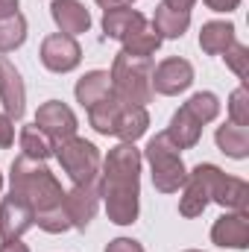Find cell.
Returning <instances> with one entry per match:
<instances>
[{"instance_id":"7c38bea8","label":"cell","mask_w":249,"mask_h":252,"mask_svg":"<svg viewBox=\"0 0 249 252\" xmlns=\"http://www.w3.org/2000/svg\"><path fill=\"white\" fill-rule=\"evenodd\" d=\"M24 100H27V88L21 73L6 56H0V103L6 109V118L18 121L24 115Z\"/></svg>"},{"instance_id":"9c48e42d","label":"cell","mask_w":249,"mask_h":252,"mask_svg":"<svg viewBox=\"0 0 249 252\" xmlns=\"http://www.w3.org/2000/svg\"><path fill=\"white\" fill-rule=\"evenodd\" d=\"M190 6L193 0H161L153 18V30L158 38H179L190 24Z\"/></svg>"},{"instance_id":"83f0119b","label":"cell","mask_w":249,"mask_h":252,"mask_svg":"<svg viewBox=\"0 0 249 252\" xmlns=\"http://www.w3.org/2000/svg\"><path fill=\"white\" fill-rule=\"evenodd\" d=\"M229 115H232V124L249 126V106H247V88H244V85L232 94V100H229Z\"/></svg>"},{"instance_id":"30bf717a","label":"cell","mask_w":249,"mask_h":252,"mask_svg":"<svg viewBox=\"0 0 249 252\" xmlns=\"http://www.w3.org/2000/svg\"><path fill=\"white\" fill-rule=\"evenodd\" d=\"M190 82H193V67L179 56L164 59L158 67H153V91H158V94L173 97V94L185 91Z\"/></svg>"},{"instance_id":"4fadbf2b","label":"cell","mask_w":249,"mask_h":252,"mask_svg":"<svg viewBox=\"0 0 249 252\" xmlns=\"http://www.w3.org/2000/svg\"><path fill=\"white\" fill-rule=\"evenodd\" d=\"M32 223H35V214H32V208L24 205L21 199L6 196V199L0 202V238H3V241L21 238Z\"/></svg>"},{"instance_id":"52a82bcc","label":"cell","mask_w":249,"mask_h":252,"mask_svg":"<svg viewBox=\"0 0 249 252\" xmlns=\"http://www.w3.org/2000/svg\"><path fill=\"white\" fill-rule=\"evenodd\" d=\"M79 59H82V50H79V44H76L73 35L53 32V35H47L44 44H41V62H44L47 70H53V73H67V70H73V67L79 64Z\"/></svg>"},{"instance_id":"ac0fdd59","label":"cell","mask_w":249,"mask_h":252,"mask_svg":"<svg viewBox=\"0 0 249 252\" xmlns=\"http://www.w3.org/2000/svg\"><path fill=\"white\" fill-rule=\"evenodd\" d=\"M247 196L249 188L244 179H235V176H226L220 170L217 182H214V190H211V199H217L220 205L226 208H238V211H247Z\"/></svg>"},{"instance_id":"8d00e7d4","label":"cell","mask_w":249,"mask_h":252,"mask_svg":"<svg viewBox=\"0 0 249 252\" xmlns=\"http://www.w3.org/2000/svg\"><path fill=\"white\" fill-rule=\"evenodd\" d=\"M190 252H196V250H190Z\"/></svg>"},{"instance_id":"7402d4cb","label":"cell","mask_w":249,"mask_h":252,"mask_svg":"<svg viewBox=\"0 0 249 252\" xmlns=\"http://www.w3.org/2000/svg\"><path fill=\"white\" fill-rule=\"evenodd\" d=\"M217 144L232 158H247L249 153V129L238 124H223L217 129Z\"/></svg>"},{"instance_id":"3957f363","label":"cell","mask_w":249,"mask_h":252,"mask_svg":"<svg viewBox=\"0 0 249 252\" xmlns=\"http://www.w3.org/2000/svg\"><path fill=\"white\" fill-rule=\"evenodd\" d=\"M112 94L126 106H147L153 97V59L121 50L112 64Z\"/></svg>"},{"instance_id":"f546056e","label":"cell","mask_w":249,"mask_h":252,"mask_svg":"<svg viewBox=\"0 0 249 252\" xmlns=\"http://www.w3.org/2000/svg\"><path fill=\"white\" fill-rule=\"evenodd\" d=\"M12 141H15V121L0 115V147L6 150V147H12Z\"/></svg>"},{"instance_id":"44dd1931","label":"cell","mask_w":249,"mask_h":252,"mask_svg":"<svg viewBox=\"0 0 249 252\" xmlns=\"http://www.w3.org/2000/svg\"><path fill=\"white\" fill-rule=\"evenodd\" d=\"M229 44H235V27H232V24H226V21H211V24L202 27V32H199V47H202L205 53L217 56V53H223Z\"/></svg>"},{"instance_id":"836d02e7","label":"cell","mask_w":249,"mask_h":252,"mask_svg":"<svg viewBox=\"0 0 249 252\" xmlns=\"http://www.w3.org/2000/svg\"><path fill=\"white\" fill-rule=\"evenodd\" d=\"M0 252H30V250H27V244H21V241L15 238V241H6V244L0 247Z\"/></svg>"},{"instance_id":"8fae6325","label":"cell","mask_w":249,"mask_h":252,"mask_svg":"<svg viewBox=\"0 0 249 252\" xmlns=\"http://www.w3.org/2000/svg\"><path fill=\"white\" fill-rule=\"evenodd\" d=\"M97 196H100V190H97L94 182L76 185L70 193H64L62 208H64V214H67V220H70V226L85 229L94 220V214H97Z\"/></svg>"},{"instance_id":"d6986e66","label":"cell","mask_w":249,"mask_h":252,"mask_svg":"<svg viewBox=\"0 0 249 252\" xmlns=\"http://www.w3.org/2000/svg\"><path fill=\"white\" fill-rule=\"evenodd\" d=\"M199 132H202V124H199L185 106H182V109L173 115V121H170L167 138H170L179 150H187V147H193V144L199 141Z\"/></svg>"},{"instance_id":"484cf974","label":"cell","mask_w":249,"mask_h":252,"mask_svg":"<svg viewBox=\"0 0 249 252\" xmlns=\"http://www.w3.org/2000/svg\"><path fill=\"white\" fill-rule=\"evenodd\" d=\"M158 47H161V38L156 35V30H141L138 35H132L124 44L126 53H132V56H147V59H153V53H156Z\"/></svg>"},{"instance_id":"277c9868","label":"cell","mask_w":249,"mask_h":252,"mask_svg":"<svg viewBox=\"0 0 249 252\" xmlns=\"http://www.w3.org/2000/svg\"><path fill=\"white\" fill-rule=\"evenodd\" d=\"M147 161L153 164V185L161 193H173V190H179L185 185L187 179L185 164H182L179 147L167 138V132L156 135L147 144Z\"/></svg>"},{"instance_id":"e0dca14e","label":"cell","mask_w":249,"mask_h":252,"mask_svg":"<svg viewBox=\"0 0 249 252\" xmlns=\"http://www.w3.org/2000/svg\"><path fill=\"white\" fill-rule=\"evenodd\" d=\"M147 124H150V118H147L144 106H126L124 103L121 112H118V118H115L112 135H118V138H124L126 144H132L135 138H141L147 132Z\"/></svg>"},{"instance_id":"ba28073f","label":"cell","mask_w":249,"mask_h":252,"mask_svg":"<svg viewBox=\"0 0 249 252\" xmlns=\"http://www.w3.org/2000/svg\"><path fill=\"white\" fill-rule=\"evenodd\" d=\"M35 126H38L53 144H59L64 138H73V132H76V115H73L64 103L50 100V103H44V106L38 109Z\"/></svg>"},{"instance_id":"e575fe53","label":"cell","mask_w":249,"mask_h":252,"mask_svg":"<svg viewBox=\"0 0 249 252\" xmlns=\"http://www.w3.org/2000/svg\"><path fill=\"white\" fill-rule=\"evenodd\" d=\"M97 3H100L103 9H126L132 0H97Z\"/></svg>"},{"instance_id":"f1b7e54d","label":"cell","mask_w":249,"mask_h":252,"mask_svg":"<svg viewBox=\"0 0 249 252\" xmlns=\"http://www.w3.org/2000/svg\"><path fill=\"white\" fill-rule=\"evenodd\" d=\"M226 62H229V67L238 73V76H247V67H249V50L244 47V44H229L226 50Z\"/></svg>"},{"instance_id":"ffe728a7","label":"cell","mask_w":249,"mask_h":252,"mask_svg":"<svg viewBox=\"0 0 249 252\" xmlns=\"http://www.w3.org/2000/svg\"><path fill=\"white\" fill-rule=\"evenodd\" d=\"M106 94H112V79H109L106 70H91V73H85V76L79 79V85H76V100H79L85 109H91L94 103H100Z\"/></svg>"},{"instance_id":"cb8c5ba5","label":"cell","mask_w":249,"mask_h":252,"mask_svg":"<svg viewBox=\"0 0 249 252\" xmlns=\"http://www.w3.org/2000/svg\"><path fill=\"white\" fill-rule=\"evenodd\" d=\"M24 38H27V21H24L21 12L0 21V53H9V50L21 47Z\"/></svg>"},{"instance_id":"d6a6232c","label":"cell","mask_w":249,"mask_h":252,"mask_svg":"<svg viewBox=\"0 0 249 252\" xmlns=\"http://www.w3.org/2000/svg\"><path fill=\"white\" fill-rule=\"evenodd\" d=\"M18 12V0H0V21Z\"/></svg>"},{"instance_id":"d590c367","label":"cell","mask_w":249,"mask_h":252,"mask_svg":"<svg viewBox=\"0 0 249 252\" xmlns=\"http://www.w3.org/2000/svg\"><path fill=\"white\" fill-rule=\"evenodd\" d=\"M0 188H3V176H0Z\"/></svg>"},{"instance_id":"9a60e30c","label":"cell","mask_w":249,"mask_h":252,"mask_svg":"<svg viewBox=\"0 0 249 252\" xmlns=\"http://www.w3.org/2000/svg\"><path fill=\"white\" fill-rule=\"evenodd\" d=\"M103 30L109 38H118V41H129L132 35H138L141 30H147V21L141 12L135 9H106L103 15Z\"/></svg>"},{"instance_id":"5b68a950","label":"cell","mask_w":249,"mask_h":252,"mask_svg":"<svg viewBox=\"0 0 249 252\" xmlns=\"http://www.w3.org/2000/svg\"><path fill=\"white\" fill-rule=\"evenodd\" d=\"M56 150V158L62 161L64 173L76 182V185H88L97 179V170H100V153L91 141L85 138H64L59 144H53Z\"/></svg>"},{"instance_id":"5bb4252c","label":"cell","mask_w":249,"mask_h":252,"mask_svg":"<svg viewBox=\"0 0 249 252\" xmlns=\"http://www.w3.org/2000/svg\"><path fill=\"white\" fill-rule=\"evenodd\" d=\"M211 241L217 247H232V250H244L249 244V217L247 211L238 214H226L214 223L211 229Z\"/></svg>"},{"instance_id":"1f68e13d","label":"cell","mask_w":249,"mask_h":252,"mask_svg":"<svg viewBox=\"0 0 249 252\" xmlns=\"http://www.w3.org/2000/svg\"><path fill=\"white\" fill-rule=\"evenodd\" d=\"M205 6L214 9V12H232L238 6V0H205Z\"/></svg>"},{"instance_id":"8992f818","label":"cell","mask_w":249,"mask_h":252,"mask_svg":"<svg viewBox=\"0 0 249 252\" xmlns=\"http://www.w3.org/2000/svg\"><path fill=\"white\" fill-rule=\"evenodd\" d=\"M220 170L214 164H199L193 167V173L185 179V196L179 199V214L182 217H196L202 214V208L208 205L211 199V190H214V182H217Z\"/></svg>"},{"instance_id":"4dcf8cb0","label":"cell","mask_w":249,"mask_h":252,"mask_svg":"<svg viewBox=\"0 0 249 252\" xmlns=\"http://www.w3.org/2000/svg\"><path fill=\"white\" fill-rule=\"evenodd\" d=\"M106 252H144V247L138 244V241H132V238H118V241H112Z\"/></svg>"},{"instance_id":"2e32d148","label":"cell","mask_w":249,"mask_h":252,"mask_svg":"<svg viewBox=\"0 0 249 252\" xmlns=\"http://www.w3.org/2000/svg\"><path fill=\"white\" fill-rule=\"evenodd\" d=\"M50 15H53V21L59 24V30L64 35H79L91 27V15L79 0H53Z\"/></svg>"},{"instance_id":"d4e9b609","label":"cell","mask_w":249,"mask_h":252,"mask_svg":"<svg viewBox=\"0 0 249 252\" xmlns=\"http://www.w3.org/2000/svg\"><path fill=\"white\" fill-rule=\"evenodd\" d=\"M185 109L196 118V121H199V124H208V121H214V118H217L220 103H217V97H214L211 91H199V94H193V97L185 103Z\"/></svg>"},{"instance_id":"4316f807","label":"cell","mask_w":249,"mask_h":252,"mask_svg":"<svg viewBox=\"0 0 249 252\" xmlns=\"http://www.w3.org/2000/svg\"><path fill=\"white\" fill-rule=\"evenodd\" d=\"M35 223H38L44 232H53V235H59V232H67V229H70V220H67V214H64L62 205H56V208H50V211L35 214Z\"/></svg>"},{"instance_id":"7a4b0ae2","label":"cell","mask_w":249,"mask_h":252,"mask_svg":"<svg viewBox=\"0 0 249 252\" xmlns=\"http://www.w3.org/2000/svg\"><path fill=\"white\" fill-rule=\"evenodd\" d=\"M12 196L30 205L32 214H41L62 205L64 190L41 161L21 156L12 161Z\"/></svg>"},{"instance_id":"603a6c76","label":"cell","mask_w":249,"mask_h":252,"mask_svg":"<svg viewBox=\"0 0 249 252\" xmlns=\"http://www.w3.org/2000/svg\"><path fill=\"white\" fill-rule=\"evenodd\" d=\"M21 150L27 158H35V161H44L50 153H53V141L38 129V126H24L21 129Z\"/></svg>"},{"instance_id":"6da1fadb","label":"cell","mask_w":249,"mask_h":252,"mask_svg":"<svg viewBox=\"0 0 249 252\" xmlns=\"http://www.w3.org/2000/svg\"><path fill=\"white\" fill-rule=\"evenodd\" d=\"M138 173H141V153L126 141L109 153L103 164L100 196L106 199L109 217L121 226L135 223L138 217Z\"/></svg>"}]
</instances>
